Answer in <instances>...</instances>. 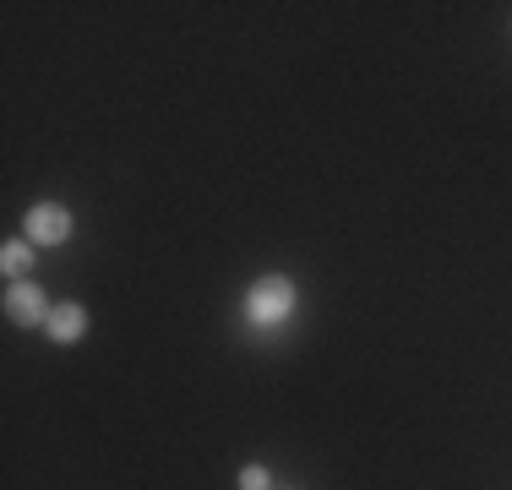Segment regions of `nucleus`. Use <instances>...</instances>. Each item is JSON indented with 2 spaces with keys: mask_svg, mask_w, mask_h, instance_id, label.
<instances>
[{
  "mask_svg": "<svg viewBox=\"0 0 512 490\" xmlns=\"http://www.w3.org/2000/svg\"><path fill=\"white\" fill-rule=\"evenodd\" d=\"M295 316V284L289 278H262V284H251L246 294V322L256 327H278V322H289Z\"/></svg>",
  "mask_w": 512,
  "mask_h": 490,
  "instance_id": "nucleus-1",
  "label": "nucleus"
},
{
  "mask_svg": "<svg viewBox=\"0 0 512 490\" xmlns=\"http://www.w3.org/2000/svg\"><path fill=\"white\" fill-rule=\"evenodd\" d=\"M6 316L17 327H39V322H50V300H44L39 284H28V278H22V284L6 289Z\"/></svg>",
  "mask_w": 512,
  "mask_h": 490,
  "instance_id": "nucleus-2",
  "label": "nucleus"
},
{
  "mask_svg": "<svg viewBox=\"0 0 512 490\" xmlns=\"http://www.w3.org/2000/svg\"><path fill=\"white\" fill-rule=\"evenodd\" d=\"M71 235V213L60 202H39V207H28V240L33 245H60Z\"/></svg>",
  "mask_w": 512,
  "mask_h": 490,
  "instance_id": "nucleus-3",
  "label": "nucleus"
},
{
  "mask_svg": "<svg viewBox=\"0 0 512 490\" xmlns=\"http://www.w3.org/2000/svg\"><path fill=\"white\" fill-rule=\"evenodd\" d=\"M44 327H50L55 343H77L82 333H88V311H82V305H55Z\"/></svg>",
  "mask_w": 512,
  "mask_h": 490,
  "instance_id": "nucleus-4",
  "label": "nucleus"
},
{
  "mask_svg": "<svg viewBox=\"0 0 512 490\" xmlns=\"http://www.w3.org/2000/svg\"><path fill=\"white\" fill-rule=\"evenodd\" d=\"M0 267L11 273V284H22V273H33V240H6Z\"/></svg>",
  "mask_w": 512,
  "mask_h": 490,
  "instance_id": "nucleus-5",
  "label": "nucleus"
},
{
  "mask_svg": "<svg viewBox=\"0 0 512 490\" xmlns=\"http://www.w3.org/2000/svg\"><path fill=\"white\" fill-rule=\"evenodd\" d=\"M240 490H273V474H267L262 463H246V469H240Z\"/></svg>",
  "mask_w": 512,
  "mask_h": 490,
  "instance_id": "nucleus-6",
  "label": "nucleus"
}]
</instances>
